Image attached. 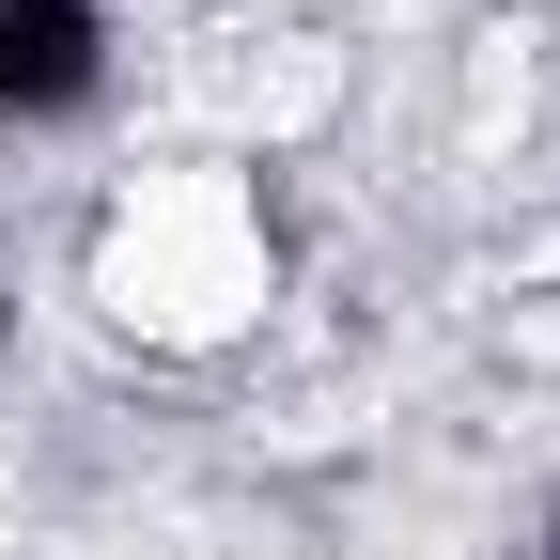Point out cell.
Masks as SVG:
<instances>
[{
  "instance_id": "6da1fadb",
  "label": "cell",
  "mask_w": 560,
  "mask_h": 560,
  "mask_svg": "<svg viewBox=\"0 0 560 560\" xmlns=\"http://www.w3.org/2000/svg\"><path fill=\"white\" fill-rule=\"evenodd\" d=\"M280 296V234H265V187L249 172H202V156H156L109 187L94 219V312L172 342V359H219V342H249Z\"/></svg>"
},
{
  "instance_id": "7a4b0ae2",
  "label": "cell",
  "mask_w": 560,
  "mask_h": 560,
  "mask_svg": "<svg viewBox=\"0 0 560 560\" xmlns=\"http://www.w3.org/2000/svg\"><path fill=\"white\" fill-rule=\"evenodd\" d=\"M327 109H342V62H327V47H265V62H249V125L296 140V125H327Z\"/></svg>"
},
{
  "instance_id": "3957f363",
  "label": "cell",
  "mask_w": 560,
  "mask_h": 560,
  "mask_svg": "<svg viewBox=\"0 0 560 560\" xmlns=\"http://www.w3.org/2000/svg\"><path fill=\"white\" fill-rule=\"evenodd\" d=\"M389 16H420V0H389Z\"/></svg>"
}]
</instances>
